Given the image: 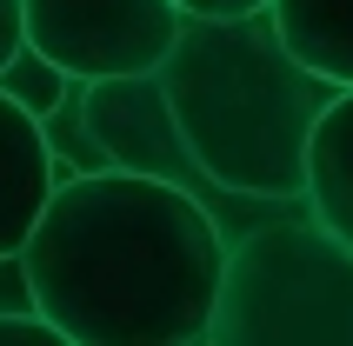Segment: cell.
Wrapping results in <instances>:
<instances>
[{
    "label": "cell",
    "instance_id": "6da1fadb",
    "mask_svg": "<svg viewBox=\"0 0 353 346\" xmlns=\"http://www.w3.org/2000/svg\"><path fill=\"white\" fill-rule=\"evenodd\" d=\"M20 260L74 346H207L227 227L174 180L100 167L54 187Z\"/></svg>",
    "mask_w": 353,
    "mask_h": 346
},
{
    "label": "cell",
    "instance_id": "52a82bcc",
    "mask_svg": "<svg viewBox=\"0 0 353 346\" xmlns=\"http://www.w3.org/2000/svg\"><path fill=\"white\" fill-rule=\"evenodd\" d=\"M307 200L320 207L327 227L353 240V87L327 107L314 134V160H307Z\"/></svg>",
    "mask_w": 353,
    "mask_h": 346
},
{
    "label": "cell",
    "instance_id": "ba28073f",
    "mask_svg": "<svg viewBox=\"0 0 353 346\" xmlns=\"http://www.w3.org/2000/svg\"><path fill=\"white\" fill-rule=\"evenodd\" d=\"M0 87H7V94H14L20 107H27V114L54 120L60 107H67V100H74L80 87H87V80H80V74H67V67H60L54 54H40L34 40H20V47H14V60L0 67Z\"/></svg>",
    "mask_w": 353,
    "mask_h": 346
},
{
    "label": "cell",
    "instance_id": "30bf717a",
    "mask_svg": "<svg viewBox=\"0 0 353 346\" xmlns=\"http://www.w3.org/2000/svg\"><path fill=\"white\" fill-rule=\"evenodd\" d=\"M20 40H27V0H0V67L14 60Z\"/></svg>",
    "mask_w": 353,
    "mask_h": 346
},
{
    "label": "cell",
    "instance_id": "8fae6325",
    "mask_svg": "<svg viewBox=\"0 0 353 346\" xmlns=\"http://www.w3.org/2000/svg\"><path fill=\"white\" fill-rule=\"evenodd\" d=\"M187 14H254V7H267V0H180Z\"/></svg>",
    "mask_w": 353,
    "mask_h": 346
},
{
    "label": "cell",
    "instance_id": "9c48e42d",
    "mask_svg": "<svg viewBox=\"0 0 353 346\" xmlns=\"http://www.w3.org/2000/svg\"><path fill=\"white\" fill-rule=\"evenodd\" d=\"M0 346H74L47 307H0Z\"/></svg>",
    "mask_w": 353,
    "mask_h": 346
},
{
    "label": "cell",
    "instance_id": "3957f363",
    "mask_svg": "<svg viewBox=\"0 0 353 346\" xmlns=\"http://www.w3.org/2000/svg\"><path fill=\"white\" fill-rule=\"evenodd\" d=\"M207 346H353V240L307 193L274 200L227 240Z\"/></svg>",
    "mask_w": 353,
    "mask_h": 346
},
{
    "label": "cell",
    "instance_id": "5b68a950",
    "mask_svg": "<svg viewBox=\"0 0 353 346\" xmlns=\"http://www.w3.org/2000/svg\"><path fill=\"white\" fill-rule=\"evenodd\" d=\"M67 180L60 154L47 140V120L27 114L7 87H0V253H20L27 233L40 227V213Z\"/></svg>",
    "mask_w": 353,
    "mask_h": 346
},
{
    "label": "cell",
    "instance_id": "277c9868",
    "mask_svg": "<svg viewBox=\"0 0 353 346\" xmlns=\"http://www.w3.org/2000/svg\"><path fill=\"white\" fill-rule=\"evenodd\" d=\"M180 27V0H27V40L80 80L154 74L174 54Z\"/></svg>",
    "mask_w": 353,
    "mask_h": 346
},
{
    "label": "cell",
    "instance_id": "8992f818",
    "mask_svg": "<svg viewBox=\"0 0 353 346\" xmlns=\"http://www.w3.org/2000/svg\"><path fill=\"white\" fill-rule=\"evenodd\" d=\"M267 7L307 67L353 87V0H267Z\"/></svg>",
    "mask_w": 353,
    "mask_h": 346
},
{
    "label": "cell",
    "instance_id": "7a4b0ae2",
    "mask_svg": "<svg viewBox=\"0 0 353 346\" xmlns=\"http://www.w3.org/2000/svg\"><path fill=\"white\" fill-rule=\"evenodd\" d=\"M160 87L207 180L240 200H300L327 107L347 87L287 47L274 7L187 14Z\"/></svg>",
    "mask_w": 353,
    "mask_h": 346
}]
</instances>
